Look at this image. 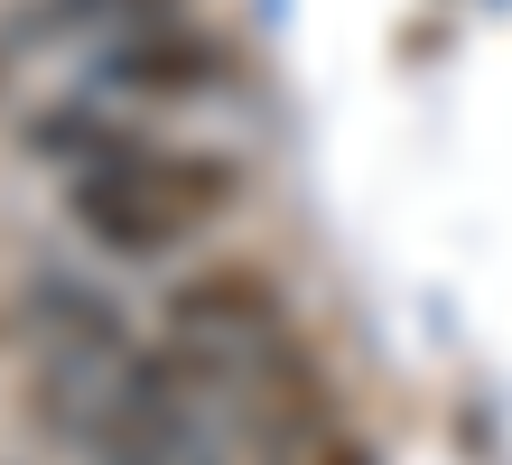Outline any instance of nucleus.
I'll use <instances>...</instances> for the list:
<instances>
[{"mask_svg":"<svg viewBox=\"0 0 512 465\" xmlns=\"http://www.w3.org/2000/svg\"><path fill=\"white\" fill-rule=\"evenodd\" d=\"M75 75L112 93V103H140V112H187V103H224V93H252V47L233 28L196 19V10H168V19H131V28H103V38L75 47Z\"/></svg>","mask_w":512,"mask_h":465,"instance_id":"f03ea898","label":"nucleus"},{"mask_svg":"<svg viewBox=\"0 0 512 465\" xmlns=\"http://www.w3.org/2000/svg\"><path fill=\"white\" fill-rule=\"evenodd\" d=\"M168 10H196V0H0V47L47 56V47L103 38V28H131V19H168Z\"/></svg>","mask_w":512,"mask_h":465,"instance_id":"423d86ee","label":"nucleus"},{"mask_svg":"<svg viewBox=\"0 0 512 465\" xmlns=\"http://www.w3.org/2000/svg\"><path fill=\"white\" fill-rule=\"evenodd\" d=\"M159 326L196 335V345H252V335L289 326V279L270 270L261 252H196L187 270L159 279Z\"/></svg>","mask_w":512,"mask_h":465,"instance_id":"7ed1b4c3","label":"nucleus"},{"mask_svg":"<svg viewBox=\"0 0 512 465\" xmlns=\"http://www.w3.org/2000/svg\"><path fill=\"white\" fill-rule=\"evenodd\" d=\"M159 131L140 103H112V93L94 84H66V93H38V103H19L10 112V149L28 168H56V177H84V168H112V159H131V149Z\"/></svg>","mask_w":512,"mask_h":465,"instance_id":"20e7f679","label":"nucleus"},{"mask_svg":"<svg viewBox=\"0 0 512 465\" xmlns=\"http://www.w3.org/2000/svg\"><path fill=\"white\" fill-rule=\"evenodd\" d=\"M243 196H252V159L243 149L233 140H177V131H149L131 159H112V168L56 177L66 233L94 261H112V270L187 261L224 214H243Z\"/></svg>","mask_w":512,"mask_h":465,"instance_id":"f257e3e1","label":"nucleus"},{"mask_svg":"<svg viewBox=\"0 0 512 465\" xmlns=\"http://www.w3.org/2000/svg\"><path fill=\"white\" fill-rule=\"evenodd\" d=\"M19 66H28V56H19V47H0V103H10V84H19Z\"/></svg>","mask_w":512,"mask_h":465,"instance_id":"6e6552de","label":"nucleus"},{"mask_svg":"<svg viewBox=\"0 0 512 465\" xmlns=\"http://www.w3.org/2000/svg\"><path fill=\"white\" fill-rule=\"evenodd\" d=\"M243 465H382V456L364 447L354 419H326V428H289V438H252Z\"/></svg>","mask_w":512,"mask_h":465,"instance_id":"0eeeda50","label":"nucleus"},{"mask_svg":"<svg viewBox=\"0 0 512 465\" xmlns=\"http://www.w3.org/2000/svg\"><path fill=\"white\" fill-rule=\"evenodd\" d=\"M19 317H28V345H66V354H94V363H112L140 335L122 289H103L84 270H56V261H38L19 279Z\"/></svg>","mask_w":512,"mask_h":465,"instance_id":"39448f33","label":"nucleus"}]
</instances>
